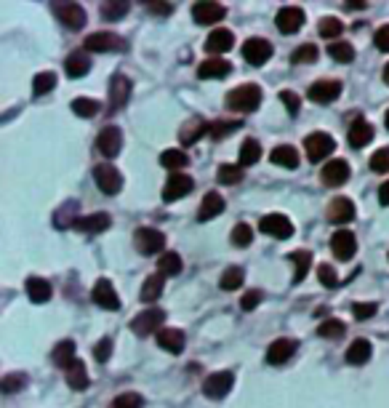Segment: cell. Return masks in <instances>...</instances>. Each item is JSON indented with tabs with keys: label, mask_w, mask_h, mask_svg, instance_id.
Segmentation results:
<instances>
[{
	"label": "cell",
	"mask_w": 389,
	"mask_h": 408,
	"mask_svg": "<svg viewBox=\"0 0 389 408\" xmlns=\"http://www.w3.org/2000/svg\"><path fill=\"white\" fill-rule=\"evenodd\" d=\"M51 361L56 363L59 368H67L70 363L75 361V342H73V339H64V342H59V345L54 347V352H51Z\"/></svg>",
	"instance_id": "34"
},
{
	"label": "cell",
	"mask_w": 389,
	"mask_h": 408,
	"mask_svg": "<svg viewBox=\"0 0 389 408\" xmlns=\"http://www.w3.org/2000/svg\"><path fill=\"white\" fill-rule=\"evenodd\" d=\"M93 179H96L99 190H102L105 195H118L120 190H123V176H120L118 168L109 166V163L93 166Z\"/></svg>",
	"instance_id": "4"
},
{
	"label": "cell",
	"mask_w": 389,
	"mask_h": 408,
	"mask_svg": "<svg viewBox=\"0 0 389 408\" xmlns=\"http://www.w3.org/2000/svg\"><path fill=\"white\" fill-rule=\"evenodd\" d=\"M251 241H254V229H251V225H245V222L235 225V229H232V245L245 248V245H251Z\"/></svg>",
	"instance_id": "49"
},
{
	"label": "cell",
	"mask_w": 389,
	"mask_h": 408,
	"mask_svg": "<svg viewBox=\"0 0 389 408\" xmlns=\"http://www.w3.org/2000/svg\"><path fill=\"white\" fill-rule=\"evenodd\" d=\"M134 245L139 254L150 257V254H160L165 248V235L155 227H139L134 232Z\"/></svg>",
	"instance_id": "2"
},
{
	"label": "cell",
	"mask_w": 389,
	"mask_h": 408,
	"mask_svg": "<svg viewBox=\"0 0 389 408\" xmlns=\"http://www.w3.org/2000/svg\"><path fill=\"white\" fill-rule=\"evenodd\" d=\"M330 251H333V257L336 259L349 262V259L355 257V251H358V241H355V235H352L349 229H339V232H333V238H330Z\"/></svg>",
	"instance_id": "13"
},
{
	"label": "cell",
	"mask_w": 389,
	"mask_h": 408,
	"mask_svg": "<svg viewBox=\"0 0 389 408\" xmlns=\"http://www.w3.org/2000/svg\"><path fill=\"white\" fill-rule=\"evenodd\" d=\"M259 229H261L264 235H270V238H277V241H288V238L293 235V225H291V219L283 216V213H267V216L261 219Z\"/></svg>",
	"instance_id": "8"
},
{
	"label": "cell",
	"mask_w": 389,
	"mask_h": 408,
	"mask_svg": "<svg viewBox=\"0 0 389 408\" xmlns=\"http://www.w3.org/2000/svg\"><path fill=\"white\" fill-rule=\"evenodd\" d=\"M192 190H194L192 176H187V174H171L163 187V200L165 203H174V200H181L184 195H190Z\"/></svg>",
	"instance_id": "10"
},
{
	"label": "cell",
	"mask_w": 389,
	"mask_h": 408,
	"mask_svg": "<svg viewBox=\"0 0 389 408\" xmlns=\"http://www.w3.org/2000/svg\"><path fill=\"white\" fill-rule=\"evenodd\" d=\"M75 209L77 203L75 200H70V203H64L59 211H56V216H54V225L56 227H75L77 219H75Z\"/></svg>",
	"instance_id": "44"
},
{
	"label": "cell",
	"mask_w": 389,
	"mask_h": 408,
	"mask_svg": "<svg viewBox=\"0 0 389 408\" xmlns=\"http://www.w3.org/2000/svg\"><path fill=\"white\" fill-rule=\"evenodd\" d=\"M102 8V16L105 19H109V22H118V19H123V16L128 14V3H123V0H107V3H102L99 6Z\"/></svg>",
	"instance_id": "40"
},
{
	"label": "cell",
	"mask_w": 389,
	"mask_h": 408,
	"mask_svg": "<svg viewBox=\"0 0 389 408\" xmlns=\"http://www.w3.org/2000/svg\"><path fill=\"white\" fill-rule=\"evenodd\" d=\"M27 296L35 304H45L51 299V283L43 278H27Z\"/></svg>",
	"instance_id": "32"
},
{
	"label": "cell",
	"mask_w": 389,
	"mask_h": 408,
	"mask_svg": "<svg viewBox=\"0 0 389 408\" xmlns=\"http://www.w3.org/2000/svg\"><path fill=\"white\" fill-rule=\"evenodd\" d=\"M158 272H160V275H165V278H168V275H171V278H174V275H179V272H181L179 254H174V251L163 254V257H160V262H158Z\"/></svg>",
	"instance_id": "42"
},
{
	"label": "cell",
	"mask_w": 389,
	"mask_h": 408,
	"mask_svg": "<svg viewBox=\"0 0 389 408\" xmlns=\"http://www.w3.org/2000/svg\"><path fill=\"white\" fill-rule=\"evenodd\" d=\"M232 45H235V38H232V32L229 30H213L208 38H206V51L213 54V56H216V54H227Z\"/></svg>",
	"instance_id": "24"
},
{
	"label": "cell",
	"mask_w": 389,
	"mask_h": 408,
	"mask_svg": "<svg viewBox=\"0 0 389 408\" xmlns=\"http://www.w3.org/2000/svg\"><path fill=\"white\" fill-rule=\"evenodd\" d=\"M261 99H264L261 89L256 83H245V86H238L235 91L227 93V107L235 112H254V109H259Z\"/></svg>",
	"instance_id": "1"
},
{
	"label": "cell",
	"mask_w": 389,
	"mask_h": 408,
	"mask_svg": "<svg viewBox=\"0 0 389 408\" xmlns=\"http://www.w3.org/2000/svg\"><path fill=\"white\" fill-rule=\"evenodd\" d=\"M270 160L275 163V166L296 168L299 166V152H296V147H291V144H280V147H275V150H272Z\"/></svg>",
	"instance_id": "31"
},
{
	"label": "cell",
	"mask_w": 389,
	"mask_h": 408,
	"mask_svg": "<svg viewBox=\"0 0 389 408\" xmlns=\"http://www.w3.org/2000/svg\"><path fill=\"white\" fill-rule=\"evenodd\" d=\"M163 320H165L163 310L152 307V310H144V312H139V315L134 317V323H131V331H134L136 336H150V333L160 331Z\"/></svg>",
	"instance_id": "6"
},
{
	"label": "cell",
	"mask_w": 389,
	"mask_h": 408,
	"mask_svg": "<svg viewBox=\"0 0 389 408\" xmlns=\"http://www.w3.org/2000/svg\"><path fill=\"white\" fill-rule=\"evenodd\" d=\"M131 91H134V86H131L128 77L112 75V80H109V107H112V109H120L123 105H128Z\"/></svg>",
	"instance_id": "19"
},
{
	"label": "cell",
	"mask_w": 389,
	"mask_h": 408,
	"mask_svg": "<svg viewBox=\"0 0 389 408\" xmlns=\"http://www.w3.org/2000/svg\"><path fill=\"white\" fill-rule=\"evenodd\" d=\"M328 54L336 61H342V64H349V61H355V48L346 43V40H333V43L328 45Z\"/></svg>",
	"instance_id": "41"
},
{
	"label": "cell",
	"mask_w": 389,
	"mask_h": 408,
	"mask_svg": "<svg viewBox=\"0 0 389 408\" xmlns=\"http://www.w3.org/2000/svg\"><path fill=\"white\" fill-rule=\"evenodd\" d=\"M120 147H123V134H120L118 126H107V128H102V134L96 139V150L109 160V158L118 155Z\"/></svg>",
	"instance_id": "14"
},
{
	"label": "cell",
	"mask_w": 389,
	"mask_h": 408,
	"mask_svg": "<svg viewBox=\"0 0 389 408\" xmlns=\"http://www.w3.org/2000/svg\"><path fill=\"white\" fill-rule=\"evenodd\" d=\"M291 61H293V64H312V61H317V45L314 43L299 45V48L291 54Z\"/></svg>",
	"instance_id": "48"
},
{
	"label": "cell",
	"mask_w": 389,
	"mask_h": 408,
	"mask_svg": "<svg viewBox=\"0 0 389 408\" xmlns=\"http://www.w3.org/2000/svg\"><path fill=\"white\" fill-rule=\"evenodd\" d=\"M51 8H54V14L59 16V22L67 30H83L86 27V11H83V6H77V3H54Z\"/></svg>",
	"instance_id": "7"
},
{
	"label": "cell",
	"mask_w": 389,
	"mask_h": 408,
	"mask_svg": "<svg viewBox=\"0 0 389 408\" xmlns=\"http://www.w3.org/2000/svg\"><path fill=\"white\" fill-rule=\"evenodd\" d=\"M243 123L240 121H216L208 126V134L213 136V139H224L227 134H235Z\"/></svg>",
	"instance_id": "50"
},
{
	"label": "cell",
	"mask_w": 389,
	"mask_h": 408,
	"mask_svg": "<svg viewBox=\"0 0 389 408\" xmlns=\"http://www.w3.org/2000/svg\"><path fill=\"white\" fill-rule=\"evenodd\" d=\"M304 147H307V158L312 160V163H320V160H326L333 147H336V142H333V136L330 134H323V131H314L304 139Z\"/></svg>",
	"instance_id": "3"
},
{
	"label": "cell",
	"mask_w": 389,
	"mask_h": 408,
	"mask_svg": "<svg viewBox=\"0 0 389 408\" xmlns=\"http://www.w3.org/2000/svg\"><path fill=\"white\" fill-rule=\"evenodd\" d=\"M374 40H376V48H379V51H389V24H384L381 30H376Z\"/></svg>",
	"instance_id": "60"
},
{
	"label": "cell",
	"mask_w": 389,
	"mask_h": 408,
	"mask_svg": "<svg viewBox=\"0 0 389 408\" xmlns=\"http://www.w3.org/2000/svg\"><path fill=\"white\" fill-rule=\"evenodd\" d=\"M222 211H224V197L219 195V192H208V195L203 197V203H200L197 219H200V222H208V219L219 216Z\"/></svg>",
	"instance_id": "27"
},
{
	"label": "cell",
	"mask_w": 389,
	"mask_h": 408,
	"mask_svg": "<svg viewBox=\"0 0 389 408\" xmlns=\"http://www.w3.org/2000/svg\"><path fill=\"white\" fill-rule=\"evenodd\" d=\"M64 374H67V381H70L73 390H86L89 387V371H86V363L83 361L75 358V361L64 368Z\"/></svg>",
	"instance_id": "29"
},
{
	"label": "cell",
	"mask_w": 389,
	"mask_h": 408,
	"mask_svg": "<svg viewBox=\"0 0 389 408\" xmlns=\"http://www.w3.org/2000/svg\"><path fill=\"white\" fill-rule=\"evenodd\" d=\"M109 355H112V339H102V342L93 347V358L99 363H105Z\"/></svg>",
	"instance_id": "58"
},
{
	"label": "cell",
	"mask_w": 389,
	"mask_h": 408,
	"mask_svg": "<svg viewBox=\"0 0 389 408\" xmlns=\"http://www.w3.org/2000/svg\"><path fill=\"white\" fill-rule=\"evenodd\" d=\"M296 339H277V342H272L270 349H267V363L270 365H283L293 358V352H296Z\"/></svg>",
	"instance_id": "20"
},
{
	"label": "cell",
	"mask_w": 389,
	"mask_h": 408,
	"mask_svg": "<svg viewBox=\"0 0 389 408\" xmlns=\"http://www.w3.org/2000/svg\"><path fill=\"white\" fill-rule=\"evenodd\" d=\"M342 96V83L339 80H317L310 86V99L312 102H320V105H328V102H336Z\"/></svg>",
	"instance_id": "15"
},
{
	"label": "cell",
	"mask_w": 389,
	"mask_h": 408,
	"mask_svg": "<svg viewBox=\"0 0 389 408\" xmlns=\"http://www.w3.org/2000/svg\"><path fill=\"white\" fill-rule=\"evenodd\" d=\"M91 296H93V302L99 304L102 310H120L118 291H115V286H112L107 278L96 280V286H93V291H91Z\"/></svg>",
	"instance_id": "16"
},
{
	"label": "cell",
	"mask_w": 389,
	"mask_h": 408,
	"mask_svg": "<svg viewBox=\"0 0 389 408\" xmlns=\"http://www.w3.org/2000/svg\"><path fill=\"white\" fill-rule=\"evenodd\" d=\"M275 24H277V30L283 32V35H293V32H299L304 27V11H301L299 6H285V8L277 11Z\"/></svg>",
	"instance_id": "12"
},
{
	"label": "cell",
	"mask_w": 389,
	"mask_h": 408,
	"mask_svg": "<svg viewBox=\"0 0 389 408\" xmlns=\"http://www.w3.org/2000/svg\"><path fill=\"white\" fill-rule=\"evenodd\" d=\"M163 286H165V275H150L147 280H144V286H142V302H155V299H160V294H163Z\"/></svg>",
	"instance_id": "33"
},
{
	"label": "cell",
	"mask_w": 389,
	"mask_h": 408,
	"mask_svg": "<svg viewBox=\"0 0 389 408\" xmlns=\"http://www.w3.org/2000/svg\"><path fill=\"white\" fill-rule=\"evenodd\" d=\"M288 259H291V262H293V267H296V272H293V283H301V280L307 278V272H310L312 254H310V251H291Z\"/></svg>",
	"instance_id": "37"
},
{
	"label": "cell",
	"mask_w": 389,
	"mask_h": 408,
	"mask_svg": "<svg viewBox=\"0 0 389 408\" xmlns=\"http://www.w3.org/2000/svg\"><path fill=\"white\" fill-rule=\"evenodd\" d=\"M387 128H389V112H387Z\"/></svg>",
	"instance_id": "64"
},
{
	"label": "cell",
	"mask_w": 389,
	"mask_h": 408,
	"mask_svg": "<svg viewBox=\"0 0 389 408\" xmlns=\"http://www.w3.org/2000/svg\"><path fill=\"white\" fill-rule=\"evenodd\" d=\"M187 163H190V155L184 150H165L160 155V166L174 171V174H181L179 168H187Z\"/></svg>",
	"instance_id": "35"
},
{
	"label": "cell",
	"mask_w": 389,
	"mask_h": 408,
	"mask_svg": "<svg viewBox=\"0 0 389 408\" xmlns=\"http://www.w3.org/2000/svg\"><path fill=\"white\" fill-rule=\"evenodd\" d=\"M240 179H243V168L240 166L224 163V166L219 168V181H222V184H238Z\"/></svg>",
	"instance_id": "52"
},
{
	"label": "cell",
	"mask_w": 389,
	"mask_h": 408,
	"mask_svg": "<svg viewBox=\"0 0 389 408\" xmlns=\"http://www.w3.org/2000/svg\"><path fill=\"white\" fill-rule=\"evenodd\" d=\"M243 280H245L243 267H227L224 275H222V288L224 291H235V288L243 286Z\"/></svg>",
	"instance_id": "46"
},
{
	"label": "cell",
	"mask_w": 389,
	"mask_h": 408,
	"mask_svg": "<svg viewBox=\"0 0 389 408\" xmlns=\"http://www.w3.org/2000/svg\"><path fill=\"white\" fill-rule=\"evenodd\" d=\"M73 112L80 115V118H93L99 112V102L96 99H86V96H77L73 102Z\"/></svg>",
	"instance_id": "47"
},
{
	"label": "cell",
	"mask_w": 389,
	"mask_h": 408,
	"mask_svg": "<svg viewBox=\"0 0 389 408\" xmlns=\"http://www.w3.org/2000/svg\"><path fill=\"white\" fill-rule=\"evenodd\" d=\"M64 70H67V75L70 77H83L86 73L91 70V59L86 51H73L67 61H64Z\"/></svg>",
	"instance_id": "28"
},
{
	"label": "cell",
	"mask_w": 389,
	"mask_h": 408,
	"mask_svg": "<svg viewBox=\"0 0 389 408\" xmlns=\"http://www.w3.org/2000/svg\"><path fill=\"white\" fill-rule=\"evenodd\" d=\"M261 158V144L256 139H245L240 147V163L238 166H254L256 160Z\"/></svg>",
	"instance_id": "38"
},
{
	"label": "cell",
	"mask_w": 389,
	"mask_h": 408,
	"mask_svg": "<svg viewBox=\"0 0 389 408\" xmlns=\"http://www.w3.org/2000/svg\"><path fill=\"white\" fill-rule=\"evenodd\" d=\"M376 310H379V307H376V304H352V315L358 317V320H368V317H374L376 315Z\"/></svg>",
	"instance_id": "57"
},
{
	"label": "cell",
	"mask_w": 389,
	"mask_h": 408,
	"mask_svg": "<svg viewBox=\"0 0 389 408\" xmlns=\"http://www.w3.org/2000/svg\"><path fill=\"white\" fill-rule=\"evenodd\" d=\"M232 73V67H229V61H224V59H219V56H211V59H206V61H200V67H197V77H227Z\"/></svg>",
	"instance_id": "23"
},
{
	"label": "cell",
	"mask_w": 389,
	"mask_h": 408,
	"mask_svg": "<svg viewBox=\"0 0 389 408\" xmlns=\"http://www.w3.org/2000/svg\"><path fill=\"white\" fill-rule=\"evenodd\" d=\"M86 51L93 54H112V51H125V40L115 32H93L86 38Z\"/></svg>",
	"instance_id": "5"
},
{
	"label": "cell",
	"mask_w": 389,
	"mask_h": 408,
	"mask_svg": "<svg viewBox=\"0 0 389 408\" xmlns=\"http://www.w3.org/2000/svg\"><path fill=\"white\" fill-rule=\"evenodd\" d=\"M346 139H349L352 147H365V144H371V139H374V126L368 121H355L349 126Z\"/></svg>",
	"instance_id": "25"
},
{
	"label": "cell",
	"mask_w": 389,
	"mask_h": 408,
	"mask_svg": "<svg viewBox=\"0 0 389 408\" xmlns=\"http://www.w3.org/2000/svg\"><path fill=\"white\" fill-rule=\"evenodd\" d=\"M54 86H56V75L54 73H38L35 80H32V93L35 96H43L48 91H54Z\"/></svg>",
	"instance_id": "45"
},
{
	"label": "cell",
	"mask_w": 389,
	"mask_h": 408,
	"mask_svg": "<svg viewBox=\"0 0 389 408\" xmlns=\"http://www.w3.org/2000/svg\"><path fill=\"white\" fill-rule=\"evenodd\" d=\"M227 14V8L222 3H194L192 6V19L197 24H216V22H222Z\"/></svg>",
	"instance_id": "17"
},
{
	"label": "cell",
	"mask_w": 389,
	"mask_h": 408,
	"mask_svg": "<svg viewBox=\"0 0 389 408\" xmlns=\"http://www.w3.org/2000/svg\"><path fill=\"white\" fill-rule=\"evenodd\" d=\"M24 384H27V377H24V374H8V377H3V381H0L3 393H16V390H22Z\"/></svg>",
	"instance_id": "53"
},
{
	"label": "cell",
	"mask_w": 389,
	"mask_h": 408,
	"mask_svg": "<svg viewBox=\"0 0 389 408\" xmlns=\"http://www.w3.org/2000/svg\"><path fill=\"white\" fill-rule=\"evenodd\" d=\"M379 203H381V206H389V181H384V184L379 187Z\"/></svg>",
	"instance_id": "62"
},
{
	"label": "cell",
	"mask_w": 389,
	"mask_h": 408,
	"mask_svg": "<svg viewBox=\"0 0 389 408\" xmlns=\"http://www.w3.org/2000/svg\"><path fill=\"white\" fill-rule=\"evenodd\" d=\"M112 225V219H109V213H89V216H80L77 219L75 229H80V232H105L107 227Z\"/></svg>",
	"instance_id": "26"
},
{
	"label": "cell",
	"mask_w": 389,
	"mask_h": 408,
	"mask_svg": "<svg viewBox=\"0 0 389 408\" xmlns=\"http://www.w3.org/2000/svg\"><path fill=\"white\" fill-rule=\"evenodd\" d=\"M371 352H374L371 342L368 339H358V342H352L349 349H346V363L349 365H363V363L371 361Z\"/></svg>",
	"instance_id": "30"
},
{
	"label": "cell",
	"mask_w": 389,
	"mask_h": 408,
	"mask_svg": "<svg viewBox=\"0 0 389 408\" xmlns=\"http://www.w3.org/2000/svg\"><path fill=\"white\" fill-rule=\"evenodd\" d=\"M371 171H376V174H387L389 171V147L374 152V158H371Z\"/></svg>",
	"instance_id": "54"
},
{
	"label": "cell",
	"mask_w": 389,
	"mask_h": 408,
	"mask_svg": "<svg viewBox=\"0 0 389 408\" xmlns=\"http://www.w3.org/2000/svg\"><path fill=\"white\" fill-rule=\"evenodd\" d=\"M317 32H320V38L333 40V38H339V35L344 32V24H342V19H336V16H326V19H320Z\"/></svg>",
	"instance_id": "39"
},
{
	"label": "cell",
	"mask_w": 389,
	"mask_h": 408,
	"mask_svg": "<svg viewBox=\"0 0 389 408\" xmlns=\"http://www.w3.org/2000/svg\"><path fill=\"white\" fill-rule=\"evenodd\" d=\"M158 345L171 355H179V352H184V345H187L184 331H179V328H160L158 331Z\"/></svg>",
	"instance_id": "22"
},
{
	"label": "cell",
	"mask_w": 389,
	"mask_h": 408,
	"mask_svg": "<svg viewBox=\"0 0 389 408\" xmlns=\"http://www.w3.org/2000/svg\"><path fill=\"white\" fill-rule=\"evenodd\" d=\"M317 333H320L323 339H342V336L346 333V326L342 323V320H336V317H328L326 323H320Z\"/></svg>",
	"instance_id": "43"
},
{
	"label": "cell",
	"mask_w": 389,
	"mask_h": 408,
	"mask_svg": "<svg viewBox=\"0 0 389 408\" xmlns=\"http://www.w3.org/2000/svg\"><path fill=\"white\" fill-rule=\"evenodd\" d=\"M320 176H323V181H326L328 187H342V184L349 179V163L342 160V158H336V160L326 163V168L320 171Z\"/></svg>",
	"instance_id": "21"
},
{
	"label": "cell",
	"mask_w": 389,
	"mask_h": 408,
	"mask_svg": "<svg viewBox=\"0 0 389 408\" xmlns=\"http://www.w3.org/2000/svg\"><path fill=\"white\" fill-rule=\"evenodd\" d=\"M280 99H283L288 115H299V109H301V96L299 93H293V91H283V93H280Z\"/></svg>",
	"instance_id": "55"
},
{
	"label": "cell",
	"mask_w": 389,
	"mask_h": 408,
	"mask_svg": "<svg viewBox=\"0 0 389 408\" xmlns=\"http://www.w3.org/2000/svg\"><path fill=\"white\" fill-rule=\"evenodd\" d=\"M317 278H320L323 286H328V288L339 286V278H336V272H333L330 264H320V267H317Z\"/></svg>",
	"instance_id": "56"
},
{
	"label": "cell",
	"mask_w": 389,
	"mask_h": 408,
	"mask_svg": "<svg viewBox=\"0 0 389 408\" xmlns=\"http://www.w3.org/2000/svg\"><path fill=\"white\" fill-rule=\"evenodd\" d=\"M259 302H261V291H248V294H245V296L240 299V307H243V310L248 312V310H254V307Z\"/></svg>",
	"instance_id": "59"
},
{
	"label": "cell",
	"mask_w": 389,
	"mask_h": 408,
	"mask_svg": "<svg viewBox=\"0 0 389 408\" xmlns=\"http://www.w3.org/2000/svg\"><path fill=\"white\" fill-rule=\"evenodd\" d=\"M144 406V398L139 393H123L112 400V408H142Z\"/></svg>",
	"instance_id": "51"
},
{
	"label": "cell",
	"mask_w": 389,
	"mask_h": 408,
	"mask_svg": "<svg viewBox=\"0 0 389 408\" xmlns=\"http://www.w3.org/2000/svg\"><path fill=\"white\" fill-rule=\"evenodd\" d=\"M355 219V203L349 197H333L328 203V222L330 225H346Z\"/></svg>",
	"instance_id": "18"
},
{
	"label": "cell",
	"mask_w": 389,
	"mask_h": 408,
	"mask_svg": "<svg viewBox=\"0 0 389 408\" xmlns=\"http://www.w3.org/2000/svg\"><path fill=\"white\" fill-rule=\"evenodd\" d=\"M208 131V126L200 121V118H194V121H190V123H184L181 126V131H179V142L181 144H194L200 136Z\"/></svg>",
	"instance_id": "36"
},
{
	"label": "cell",
	"mask_w": 389,
	"mask_h": 408,
	"mask_svg": "<svg viewBox=\"0 0 389 408\" xmlns=\"http://www.w3.org/2000/svg\"><path fill=\"white\" fill-rule=\"evenodd\" d=\"M272 56V43L264 40V38H248L243 43V59L254 67H261L264 61H270Z\"/></svg>",
	"instance_id": "9"
},
{
	"label": "cell",
	"mask_w": 389,
	"mask_h": 408,
	"mask_svg": "<svg viewBox=\"0 0 389 408\" xmlns=\"http://www.w3.org/2000/svg\"><path fill=\"white\" fill-rule=\"evenodd\" d=\"M384 80H387V83H389V64H387V67H384Z\"/></svg>",
	"instance_id": "63"
},
{
	"label": "cell",
	"mask_w": 389,
	"mask_h": 408,
	"mask_svg": "<svg viewBox=\"0 0 389 408\" xmlns=\"http://www.w3.org/2000/svg\"><path fill=\"white\" fill-rule=\"evenodd\" d=\"M174 3H147V11H152V14H160V16H168L174 14Z\"/></svg>",
	"instance_id": "61"
},
{
	"label": "cell",
	"mask_w": 389,
	"mask_h": 408,
	"mask_svg": "<svg viewBox=\"0 0 389 408\" xmlns=\"http://www.w3.org/2000/svg\"><path fill=\"white\" fill-rule=\"evenodd\" d=\"M232 384H235V377H232L229 371H219V374H211V377L203 381V393H206V398L222 400V398L229 395Z\"/></svg>",
	"instance_id": "11"
}]
</instances>
